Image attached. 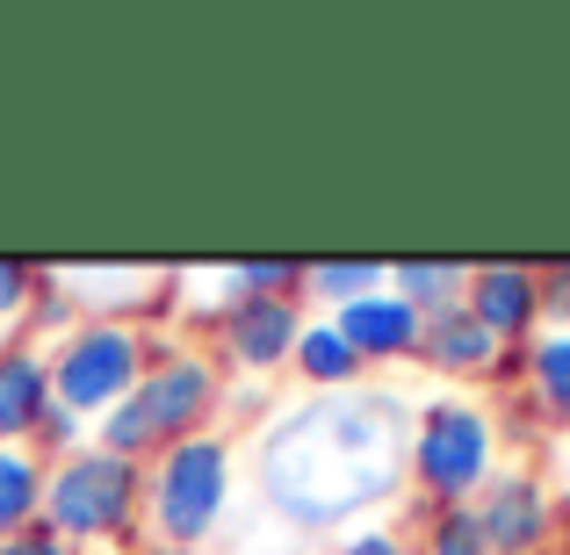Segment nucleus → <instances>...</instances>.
Segmentation results:
<instances>
[{"instance_id":"1","label":"nucleus","mask_w":570,"mask_h":555,"mask_svg":"<svg viewBox=\"0 0 570 555\" xmlns=\"http://www.w3.org/2000/svg\"><path fill=\"white\" fill-rule=\"evenodd\" d=\"M412 455V412L390 389H333L304 397L261 433L253 447V484L267 513L304 534L347 527L404 490Z\"/></svg>"},{"instance_id":"2","label":"nucleus","mask_w":570,"mask_h":555,"mask_svg":"<svg viewBox=\"0 0 570 555\" xmlns=\"http://www.w3.org/2000/svg\"><path fill=\"white\" fill-rule=\"evenodd\" d=\"M224 412V368L209 347H188V339H153V361H145L138 389L116 404L109 418H95V447L124 462H153L167 455L174 440H195V433H217Z\"/></svg>"},{"instance_id":"3","label":"nucleus","mask_w":570,"mask_h":555,"mask_svg":"<svg viewBox=\"0 0 570 555\" xmlns=\"http://www.w3.org/2000/svg\"><path fill=\"white\" fill-rule=\"evenodd\" d=\"M232 484H238V455H232V440H224V433L174 440L167 455L145 462V534L195 555L209 534L224 527Z\"/></svg>"},{"instance_id":"4","label":"nucleus","mask_w":570,"mask_h":555,"mask_svg":"<svg viewBox=\"0 0 570 555\" xmlns=\"http://www.w3.org/2000/svg\"><path fill=\"white\" fill-rule=\"evenodd\" d=\"M43 527L66 534L72 548L130 542L145 527V462H124L95 440L80 455L51 462V476H43Z\"/></svg>"},{"instance_id":"5","label":"nucleus","mask_w":570,"mask_h":555,"mask_svg":"<svg viewBox=\"0 0 570 555\" xmlns=\"http://www.w3.org/2000/svg\"><path fill=\"white\" fill-rule=\"evenodd\" d=\"M51 354V397L58 412L72 418H109L116 404L138 389L145 361H153V339H145V325H116V318H80Z\"/></svg>"},{"instance_id":"6","label":"nucleus","mask_w":570,"mask_h":555,"mask_svg":"<svg viewBox=\"0 0 570 555\" xmlns=\"http://www.w3.org/2000/svg\"><path fill=\"white\" fill-rule=\"evenodd\" d=\"M491 455H499V433H491L484 404L433 397V404H419V418H412L404 476H412L433 505H470L476 490L491 484Z\"/></svg>"},{"instance_id":"7","label":"nucleus","mask_w":570,"mask_h":555,"mask_svg":"<svg viewBox=\"0 0 570 555\" xmlns=\"http://www.w3.org/2000/svg\"><path fill=\"white\" fill-rule=\"evenodd\" d=\"M296 339H304V304H289V296H232L217 310V368L275 375L289 368Z\"/></svg>"},{"instance_id":"8","label":"nucleus","mask_w":570,"mask_h":555,"mask_svg":"<svg viewBox=\"0 0 570 555\" xmlns=\"http://www.w3.org/2000/svg\"><path fill=\"white\" fill-rule=\"evenodd\" d=\"M476 527L491 555H534L549 542V498L534 476H491L476 490Z\"/></svg>"},{"instance_id":"9","label":"nucleus","mask_w":570,"mask_h":555,"mask_svg":"<svg viewBox=\"0 0 570 555\" xmlns=\"http://www.w3.org/2000/svg\"><path fill=\"white\" fill-rule=\"evenodd\" d=\"M333 325H340V339L354 347L362 368L368 361H419V333H426V318H419L397 289H376V296H362V304L333 310Z\"/></svg>"},{"instance_id":"10","label":"nucleus","mask_w":570,"mask_h":555,"mask_svg":"<svg viewBox=\"0 0 570 555\" xmlns=\"http://www.w3.org/2000/svg\"><path fill=\"white\" fill-rule=\"evenodd\" d=\"M462 310L484 325L491 339H528V325L542 318V275L513 260H491V267H470V289H462Z\"/></svg>"},{"instance_id":"11","label":"nucleus","mask_w":570,"mask_h":555,"mask_svg":"<svg viewBox=\"0 0 570 555\" xmlns=\"http://www.w3.org/2000/svg\"><path fill=\"white\" fill-rule=\"evenodd\" d=\"M51 354L37 339H14L0 354V447H29L37 426L51 418Z\"/></svg>"},{"instance_id":"12","label":"nucleus","mask_w":570,"mask_h":555,"mask_svg":"<svg viewBox=\"0 0 570 555\" xmlns=\"http://www.w3.org/2000/svg\"><path fill=\"white\" fill-rule=\"evenodd\" d=\"M66 289L80 304V318H116V325H138V310H159V275L153 267H66Z\"/></svg>"},{"instance_id":"13","label":"nucleus","mask_w":570,"mask_h":555,"mask_svg":"<svg viewBox=\"0 0 570 555\" xmlns=\"http://www.w3.org/2000/svg\"><path fill=\"white\" fill-rule=\"evenodd\" d=\"M491 354H499V339H491L462 304L441 310V318H426V333H419V361L441 368V375H476V368H491Z\"/></svg>"},{"instance_id":"14","label":"nucleus","mask_w":570,"mask_h":555,"mask_svg":"<svg viewBox=\"0 0 570 555\" xmlns=\"http://www.w3.org/2000/svg\"><path fill=\"white\" fill-rule=\"evenodd\" d=\"M289 368L304 375L318 397H333V389H362V361H354V347L340 339L333 318H304V339H296Z\"/></svg>"},{"instance_id":"15","label":"nucleus","mask_w":570,"mask_h":555,"mask_svg":"<svg viewBox=\"0 0 570 555\" xmlns=\"http://www.w3.org/2000/svg\"><path fill=\"white\" fill-rule=\"evenodd\" d=\"M43 476L51 462L37 447H0V542L43 519Z\"/></svg>"},{"instance_id":"16","label":"nucleus","mask_w":570,"mask_h":555,"mask_svg":"<svg viewBox=\"0 0 570 555\" xmlns=\"http://www.w3.org/2000/svg\"><path fill=\"white\" fill-rule=\"evenodd\" d=\"M390 289H397L419 318H441V310L462 304L470 267H455V260H397V267H390Z\"/></svg>"},{"instance_id":"17","label":"nucleus","mask_w":570,"mask_h":555,"mask_svg":"<svg viewBox=\"0 0 570 555\" xmlns=\"http://www.w3.org/2000/svg\"><path fill=\"white\" fill-rule=\"evenodd\" d=\"M390 289V267L383 260H304V296H318V304L347 310L362 304V296Z\"/></svg>"},{"instance_id":"18","label":"nucleus","mask_w":570,"mask_h":555,"mask_svg":"<svg viewBox=\"0 0 570 555\" xmlns=\"http://www.w3.org/2000/svg\"><path fill=\"white\" fill-rule=\"evenodd\" d=\"M72 325H80V304H72V289H66V267L43 260V281H37V296H29L22 339H37V347H58Z\"/></svg>"},{"instance_id":"19","label":"nucleus","mask_w":570,"mask_h":555,"mask_svg":"<svg viewBox=\"0 0 570 555\" xmlns=\"http://www.w3.org/2000/svg\"><path fill=\"white\" fill-rule=\"evenodd\" d=\"M224 304L232 296H289V304H304V260H238L217 275Z\"/></svg>"},{"instance_id":"20","label":"nucleus","mask_w":570,"mask_h":555,"mask_svg":"<svg viewBox=\"0 0 570 555\" xmlns=\"http://www.w3.org/2000/svg\"><path fill=\"white\" fill-rule=\"evenodd\" d=\"M528 375H534V397H542L549 418H570V325L542 339V347L528 354Z\"/></svg>"},{"instance_id":"21","label":"nucleus","mask_w":570,"mask_h":555,"mask_svg":"<svg viewBox=\"0 0 570 555\" xmlns=\"http://www.w3.org/2000/svg\"><path fill=\"white\" fill-rule=\"evenodd\" d=\"M426 555H491L484 548V527H476V505H433Z\"/></svg>"},{"instance_id":"22","label":"nucleus","mask_w":570,"mask_h":555,"mask_svg":"<svg viewBox=\"0 0 570 555\" xmlns=\"http://www.w3.org/2000/svg\"><path fill=\"white\" fill-rule=\"evenodd\" d=\"M37 281H43V260H8V252H0V325H14V333H22Z\"/></svg>"},{"instance_id":"23","label":"nucleus","mask_w":570,"mask_h":555,"mask_svg":"<svg viewBox=\"0 0 570 555\" xmlns=\"http://www.w3.org/2000/svg\"><path fill=\"white\" fill-rule=\"evenodd\" d=\"M29 447H37V455H51V462L80 455V447H87V418H72V412H58V404H51V418L37 426V440H29Z\"/></svg>"},{"instance_id":"24","label":"nucleus","mask_w":570,"mask_h":555,"mask_svg":"<svg viewBox=\"0 0 570 555\" xmlns=\"http://www.w3.org/2000/svg\"><path fill=\"white\" fill-rule=\"evenodd\" d=\"M333 555H412V548H404L397 527H347Z\"/></svg>"},{"instance_id":"25","label":"nucleus","mask_w":570,"mask_h":555,"mask_svg":"<svg viewBox=\"0 0 570 555\" xmlns=\"http://www.w3.org/2000/svg\"><path fill=\"white\" fill-rule=\"evenodd\" d=\"M0 555H80V548H72L66 534H51V527H43V519H37V527L8 534V542H0Z\"/></svg>"},{"instance_id":"26","label":"nucleus","mask_w":570,"mask_h":555,"mask_svg":"<svg viewBox=\"0 0 570 555\" xmlns=\"http://www.w3.org/2000/svg\"><path fill=\"white\" fill-rule=\"evenodd\" d=\"M542 310L570 318V267H549V275H542Z\"/></svg>"},{"instance_id":"27","label":"nucleus","mask_w":570,"mask_h":555,"mask_svg":"<svg viewBox=\"0 0 570 555\" xmlns=\"http://www.w3.org/2000/svg\"><path fill=\"white\" fill-rule=\"evenodd\" d=\"M124 555H188V548H167V542H130Z\"/></svg>"},{"instance_id":"28","label":"nucleus","mask_w":570,"mask_h":555,"mask_svg":"<svg viewBox=\"0 0 570 555\" xmlns=\"http://www.w3.org/2000/svg\"><path fill=\"white\" fill-rule=\"evenodd\" d=\"M14 339H22V333H14V325H0V354H8V347H14Z\"/></svg>"}]
</instances>
